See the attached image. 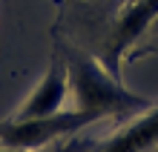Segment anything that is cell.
<instances>
[{
  "label": "cell",
  "mask_w": 158,
  "mask_h": 152,
  "mask_svg": "<svg viewBox=\"0 0 158 152\" xmlns=\"http://www.w3.org/2000/svg\"><path fill=\"white\" fill-rule=\"evenodd\" d=\"M155 20H158V0H132V3L124 9V14H121V20L115 26L112 46H109V69H112L118 78H121V66H118L121 55H124L147 29H152Z\"/></svg>",
  "instance_id": "3"
},
{
  "label": "cell",
  "mask_w": 158,
  "mask_h": 152,
  "mask_svg": "<svg viewBox=\"0 0 158 152\" xmlns=\"http://www.w3.org/2000/svg\"><path fill=\"white\" fill-rule=\"evenodd\" d=\"M152 29H155V32H158V20H155V23H152Z\"/></svg>",
  "instance_id": "6"
},
{
  "label": "cell",
  "mask_w": 158,
  "mask_h": 152,
  "mask_svg": "<svg viewBox=\"0 0 158 152\" xmlns=\"http://www.w3.org/2000/svg\"><path fill=\"white\" fill-rule=\"evenodd\" d=\"M98 118L92 112H81V109H60L55 115L46 118H32V121H6L0 123V144L12 146V149H40L49 146L58 138H69L78 135L83 126L95 123Z\"/></svg>",
  "instance_id": "2"
},
{
  "label": "cell",
  "mask_w": 158,
  "mask_h": 152,
  "mask_svg": "<svg viewBox=\"0 0 158 152\" xmlns=\"http://www.w3.org/2000/svg\"><path fill=\"white\" fill-rule=\"evenodd\" d=\"M69 95V78H66V66L60 60H52L49 72L43 75V80L35 86L29 95V101L23 103V109L17 112V121H32V118H46L60 112L63 101Z\"/></svg>",
  "instance_id": "4"
},
{
  "label": "cell",
  "mask_w": 158,
  "mask_h": 152,
  "mask_svg": "<svg viewBox=\"0 0 158 152\" xmlns=\"http://www.w3.org/2000/svg\"><path fill=\"white\" fill-rule=\"evenodd\" d=\"M155 146H158V103L141 112L138 121L124 126L118 135L104 141L92 152H152Z\"/></svg>",
  "instance_id": "5"
},
{
  "label": "cell",
  "mask_w": 158,
  "mask_h": 152,
  "mask_svg": "<svg viewBox=\"0 0 158 152\" xmlns=\"http://www.w3.org/2000/svg\"><path fill=\"white\" fill-rule=\"evenodd\" d=\"M69 78V95H72V109L92 112L98 121L104 118H127L135 112H147L155 106V101L141 98V95L129 92L118 75L95 60L92 55L81 49H66L63 55Z\"/></svg>",
  "instance_id": "1"
}]
</instances>
